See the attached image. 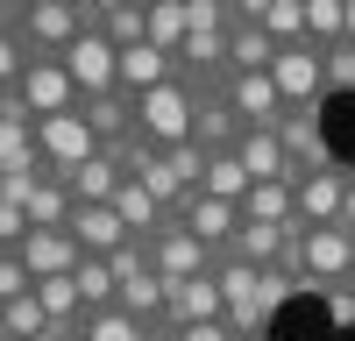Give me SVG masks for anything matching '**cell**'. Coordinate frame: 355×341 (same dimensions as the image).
I'll return each mask as SVG.
<instances>
[{
	"instance_id": "6da1fadb",
	"label": "cell",
	"mask_w": 355,
	"mask_h": 341,
	"mask_svg": "<svg viewBox=\"0 0 355 341\" xmlns=\"http://www.w3.org/2000/svg\"><path fill=\"white\" fill-rule=\"evenodd\" d=\"M214 277H220V299H227V327L234 334H263L277 320V306L299 299V277H291V270H256V263H242V256H227V249H220Z\"/></svg>"
},
{
	"instance_id": "7a4b0ae2",
	"label": "cell",
	"mask_w": 355,
	"mask_h": 341,
	"mask_svg": "<svg viewBox=\"0 0 355 341\" xmlns=\"http://www.w3.org/2000/svg\"><path fill=\"white\" fill-rule=\"evenodd\" d=\"M85 28H100V15L78 0H36L28 15H15V36L28 43V57H64Z\"/></svg>"
},
{
	"instance_id": "3957f363",
	"label": "cell",
	"mask_w": 355,
	"mask_h": 341,
	"mask_svg": "<svg viewBox=\"0 0 355 341\" xmlns=\"http://www.w3.org/2000/svg\"><path fill=\"white\" fill-rule=\"evenodd\" d=\"M135 121H142V135L150 142H192V121H199V107H192V85L185 78H171V85H157V93H142L135 100Z\"/></svg>"
},
{
	"instance_id": "277c9868",
	"label": "cell",
	"mask_w": 355,
	"mask_h": 341,
	"mask_svg": "<svg viewBox=\"0 0 355 341\" xmlns=\"http://www.w3.org/2000/svg\"><path fill=\"white\" fill-rule=\"evenodd\" d=\"M64 71L78 85V100H93V93H121V50H114L107 28H85V36L64 50Z\"/></svg>"
},
{
	"instance_id": "5b68a950",
	"label": "cell",
	"mask_w": 355,
	"mask_h": 341,
	"mask_svg": "<svg viewBox=\"0 0 355 341\" xmlns=\"http://www.w3.org/2000/svg\"><path fill=\"white\" fill-rule=\"evenodd\" d=\"M334 277H355V235L334 220V227H306V270H299V292H327Z\"/></svg>"
},
{
	"instance_id": "8992f818",
	"label": "cell",
	"mask_w": 355,
	"mask_h": 341,
	"mask_svg": "<svg viewBox=\"0 0 355 341\" xmlns=\"http://www.w3.org/2000/svg\"><path fill=\"white\" fill-rule=\"evenodd\" d=\"M199 320H227V299H220V277H164V327H199Z\"/></svg>"
},
{
	"instance_id": "52a82bcc",
	"label": "cell",
	"mask_w": 355,
	"mask_h": 341,
	"mask_svg": "<svg viewBox=\"0 0 355 341\" xmlns=\"http://www.w3.org/2000/svg\"><path fill=\"white\" fill-rule=\"evenodd\" d=\"M270 78H277L284 107H320L327 100V50L320 43H291V50H277Z\"/></svg>"
},
{
	"instance_id": "ba28073f",
	"label": "cell",
	"mask_w": 355,
	"mask_h": 341,
	"mask_svg": "<svg viewBox=\"0 0 355 341\" xmlns=\"http://www.w3.org/2000/svg\"><path fill=\"white\" fill-rule=\"evenodd\" d=\"M36 150H43V164H50V178H64L71 164L100 157V135H93V121L71 107V114H50V121H36Z\"/></svg>"
},
{
	"instance_id": "9c48e42d",
	"label": "cell",
	"mask_w": 355,
	"mask_h": 341,
	"mask_svg": "<svg viewBox=\"0 0 355 341\" xmlns=\"http://www.w3.org/2000/svg\"><path fill=\"white\" fill-rule=\"evenodd\" d=\"M21 107L36 114V121H50V114H71L78 107V85H71V71H64V57H28V71H21Z\"/></svg>"
},
{
	"instance_id": "30bf717a",
	"label": "cell",
	"mask_w": 355,
	"mask_h": 341,
	"mask_svg": "<svg viewBox=\"0 0 355 341\" xmlns=\"http://www.w3.org/2000/svg\"><path fill=\"white\" fill-rule=\"evenodd\" d=\"M150 263H157L164 277H206V270L220 263V249H214V242H199L185 220H171L164 235L150 242Z\"/></svg>"
},
{
	"instance_id": "8fae6325",
	"label": "cell",
	"mask_w": 355,
	"mask_h": 341,
	"mask_svg": "<svg viewBox=\"0 0 355 341\" xmlns=\"http://www.w3.org/2000/svg\"><path fill=\"white\" fill-rule=\"evenodd\" d=\"M277 135H284V150H291V164H299V170H334V164H341V157L327 150V128H320V107H284Z\"/></svg>"
},
{
	"instance_id": "7c38bea8",
	"label": "cell",
	"mask_w": 355,
	"mask_h": 341,
	"mask_svg": "<svg viewBox=\"0 0 355 341\" xmlns=\"http://www.w3.org/2000/svg\"><path fill=\"white\" fill-rule=\"evenodd\" d=\"M192 107H199L192 142H206V150H234V142H242V114H234L227 85H192Z\"/></svg>"
},
{
	"instance_id": "4fadbf2b",
	"label": "cell",
	"mask_w": 355,
	"mask_h": 341,
	"mask_svg": "<svg viewBox=\"0 0 355 341\" xmlns=\"http://www.w3.org/2000/svg\"><path fill=\"white\" fill-rule=\"evenodd\" d=\"M234 157L249 164V178H256V185H270V178L299 185V178H306V170L291 164V150H284V135H277V128H242V142H234Z\"/></svg>"
},
{
	"instance_id": "5bb4252c",
	"label": "cell",
	"mask_w": 355,
	"mask_h": 341,
	"mask_svg": "<svg viewBox=\"0 0 355 341\" xmlns=\"http://www.w3.org/2000/svg\"><path fill=\"white\" fill-rule=\"evenodd\" d=\"M227 100H234V114H242V128H277L284 121V93H277L270 71H234Z\"/></svg>"
},
{
	"instance_id": "9a60e30c",
	"label": "cell",
	"mask_w": 355,
	"mask_h": 341,
	"mask_svg": "<svg viewBox=\"0 0 355 341\" xmlns=\"http://www.w3.org/2000/svg\"><path fill=\"white\" fill-rule=\"evenodd\" d=\"M341 207H348V164L306 170V178H299V220H306V227H334Z\"/></svg>"
},
{
	"instance_id": "2e32d148",
	"label": "cell",
	"mask_w": 355,
	"mask_h": 341,
	"mask_svg": "<svg viewBox=\"0 0 355 341\" xmlns=\"http://www.w3.org/2000/svg\"><path fill=\"white\" fill-rule=\"evenodd\" d=\"M15 256L28 263V277H71L85 249L71 242V227H28V242H21Z\"/></svg>"
},
{
	"instance_id": "e0dca14e",
	"label": "cell",
	"mask_w": 355,
	"mask_h": 341,
	"mask_svg": "<svg viewBox=\"0 0 355 341\" xmlns=\"http://www.w3.org/2000/svg\"><path fill=\"white\" fill-rule=\"evenodd\" d=\"M121 178H128V170H121V157H114V150H100V157H85V164H71V170H64V185H71L78 207H114Z\"/></svg>"
},
{
	"instance_id": "ac0fdd59",
	"label": "cell",
	"mask_w": 355,
	"mask_h": 341,
	"mask_svg": "<svg viewBox=\"0 0 355 341\" xmlns=\"http://www.w3.org/2000/svg\"><path fill=\"white\" fill-rule=\"evenodd\" d=\"M178 220H185L199 242H214V249H227L234 235H242V207H234V199H214V192H192Z\"/></svg>"
},
{
	"instance_id": "d6986e66",
	"label": "cell",
	"mask_w": 355,
	"mask_h": 341,
	"mask_svg": "<svg viewBox=\"0 0 355 341\" xmlns=\"http://www.w3.org/2000/svg\"><path fill=\"white\" fill-rule=\"evenodd\" d=\"M64 227H71V242H78L85 256H114L121 242H135V235H128V220L114 213V207H71Z\"/></svg>"
},
{
	"instance_id": "ffe728a7",
	"label": "cell",
	"mask_w": 355,
	"mask_h": 341,
	"mask_svg": "<svg viewBox=\"0 0 355 341\" xmlns=\"http://www.w3.org/2000/svg\"><path fill=\"white\" fill-rule=\"evenodd\" d=\"M171 78H178V57H171V50H157V43L121 50V93H128V100L157 93V85H171Z\"/></svg>"
},
{
	"instance_id": "44dd1931",
	"label": "cell",
	"mask_w": 355,
	"mask_h": 341,
	"mask_svg": "<svg viewBox=\"0 0 355 341\" xmlns=\"http://www.w3.org/2000/svg\"><path fill=\"white\" fill-rule=\"evenodd\" d=\"M78 114L93 121V135H100V150L107 142H128L142 121H135V100L128 93H93V100H78Z\"/></svg>"
},
{
	"instance_id": "7402d4cb",
	"label": "cell",
	"mask_w": 355,
	"mask_h": 341,
	"mask_svg": "<svg viewBox=\"0 0 355 341\" xmlns=\"http://www.w3.org/2000/svg\"><path fill=\"white\" fill-rule=\"evenodd\" d=\"M277 64V43L263 21H234L227 28V71H270Z\"/></svg>"
},
{
	"instance_id": "603a6c76",
	"label": "cell",
	"mask_w": 355,
	"mask_h": 341,
	"mask_svg": "<svg viewBox=\"0 0 355 341\" xmlns=\"http://www.w3.org/2000/svg\"><path fill=\"white\" fill-rule=\"evenodd\" d=\"M227 256H242V263H256V270H277V256H284V227L242 213V235L227 242Z\"/></svg>"
},
{
	"instance_id": "cb8c5ba5",
	"label": "cell",
	"mask_w": 355,
	"mask_h": 341,
	"mask_svg": "<svg viewBox=\"0 0 355 341\" xmlns=\"http://www.w3.org/2000/svg\"><path fill=\"white\" fill-rule=\"evenodd\" d=\"M249 164L234 157V150H206V178H199V192H214V199H234V207H242L249 199Z\"/></svg>"
},
{
	"instance_id": "d4e9b609",
	"label": "cell",
	"mask_w": 355,
	"mask_h": 341,
	"mask_svg": "<svg viewBox=\"0 0 355 341\" xmlns=\"http://www.w3.org/2000/svg\"><path fill=\"white\" fill-rule=\"evenodd\" d=\"M242 213H249V220H270V227L299 220V185H284V178H270V185H249Z\"/></svg>"
},
{
	"instance_id": "484cf974",
	"label": "cell",
	"mask_w": 355,
	"mask_h": 341,
	"mask_svg": "<svg viewBox=\"0 0 355 341\" xmlns=\"http://www.w3.org/2000/svg\"><path fill=\"white\" fill-rule=\"evenodd\" d=\"M43 327H57V320L43 313V299H36V284H28L21 299H8V306H0V341H36Z\"/></svg>"
},
{
	"instance_id": "4316f807",
	"label": "cell",
	"mask_w": 355,
	"mask_h": 341,
	"mask_svg": "<svg viewBox=\"0 0 355 341\" xmlns=\"http://www.w3.org/2000/svg\"><path fill=\"white\" fill-rule=\"evenodd\" d=\"M36 299L57 327H78L85 320V292H78V277H36Z\"/></svg>"
},
{
	"instance_id": "83f0119b",
	"label": "cell",
	"mask_w": 355,
	"mask_h": 341,
	"mask_svg": "<svg viewBox=\"0 0 355 341\" xmlns=\"http://www.w3.org/2000/svg\"><path fill=\"white\" fill-rule=\"evenodd\" d=\"M78 292H85V313H100V306H114V299H121V277H114V263H107V256H78Z\"/></svg>"
},
{
	"instance_id": "f1b7e54d",
	"label": "cell",
	"mask_w": 355,
	"mask_h": 341,
	"mask_svg": "<svg viewBox=\"0 0 355 341\" xmlns=\"http://www.w3.org/2000/svg\"><path fill=\"white\" fill-rule=\"evenodd\" d=\"M71 207H78L71 185H64V178H43L36 192H28V227H64V220H71Z\"/></svg>"
},
{
	"instance_id": "f546056e",
	"label": "cell",
	"mask_w": 355,
	"mask_h": 341,
	"mask_svg": "<svg viewBox=\"0 0 355 341\" xmlns=\"http://www.w3.org/2000/svg\"><path fill=\"white\" fill-rule=\"evenodd\" d=\"M50 178V164L43 157H28V164H0V199H15V207L28 213V192H36Z\"/></svg>"
},
{
	"instance_id": "4dcf8cb0",
	"label": "cell",
	"mask_w": 355,
	"mask_h": 341,
	"mask_svg": "<svg viewBox=\"0 0 355 341\" xmlns=\"http://www.w3.org/2000/svg\"><path fill=\"white\" fill-rule=\"evenodd\" d=\"M263 28H270V43H277V50L306 43V0H277V8L263 15Z\"/></svg>"
},
{
	"instance_id": "1f68e13d",
	"label": "cell",
	"mask_w": 355,
	"mask_h": 341,
	"mask_svg": "<svg viewBox=\"0 0 355 341\" xmlns=\"http://www.w3.org/2000/svg\"><path fill=\"white\" fill-rule=\"evenodd\" d=\"M100 28L114 36V50H135V43H150V8H142V0H135V8H121V15H107Z\"/></svg>"
},
{
	"instance_id": "d6a6232c",
	"label": "cell",
	"mask_w": 355,
	"mask_h": 341,
	"mask_svg": "<svg viewBox=\"0 0 355 341\" xmlns=\"http://www.w3.org/2000/svg\"><path fill=\"white\" fill-rule=\"evenodd\" d=\"M306 43H320V50L341 43V0H306Z\"/></svg>"
},
{
	"instance_id": "836d02e7",
	"label": "cell",
	"mask_w": 355,
	"mask_h": 341,
	"mask_svg": "<svg viewBox=\"0 0 355 341\" xmlns=\"http://www.w3.org/2000/svg\"><path fill=\"white\" fill-rule=\"evenodd\" d=\"M185 28L192 36H227L234 15H227V0H185Z\"/></svg>"
},
{
	"instance_id": "e575fe53",
	"label": "cell",
	"mask_w": 355,
	"mask_h": 341,
	"mask_svg": "<svg viewBox=\"0 0 355 341\" xmlns=\"http://www.w3.org/2000/svg\"><path fill=\"white\" fill-rule=\"evenodd\" d=\"M185 36H192V28H185V8H150V43L157 50H185Z\"/></svg>"
},
{
	"instance_id": "d590c367",
	"label": "cell",
	"mask_w": 355,
	"mask_h": 341,
	"mask_svg": "<svg viewBox=\"0 0 355 341\" xmlns=\"http://www.w3.org/2000/svg\"><path fill=\"white\" fill-rule=\"evenodd\" d=\"M21 71H28V43L15 36V21H0V85L15 93V85H21Z\"/></svg>"
},
{
	"instance_id": "8d00e7d4",
	"label": "cell",
	"mask_w": 355,
	"mask_h": 341,
	"mask_svg": "<svg viewBox=\"0 0 355 341\" xmlns=\"http://www.w3.org/2000/svg\"><path fill=\"white\" fill-rule=\"evenodd\" d=\"M320 306L334 313V327H355V277H334L327 292H320Z\"/></svg>"
},
{
	"instance_id": "74e56055",
	"label": "cell",
	"mask_w": 355,
	"mask_h": 341,
	"mask_svg": "<svg viewBox=\"0 0 355 341\" xmlns=\"http://www.w3.org/2000/svg\"><path fill=\"white\" fill-rule=\"evenodd\" d=\"M327 93H355V43L327 50Z\"/></svg>"
},
{
	"instance_id": "f35d334b",
	"label": "cell",
	"mask_w": 355,
	"mask_h": 341,
	"mask_svg": "<svg viewBox=\"0 0 355 341\" xmlns=\"http://www.w3.org/2000/svg\"><path fill=\"white\" fill-rule=\"evenodd\" d=\"M28 284H36V277H28V263H21L15 249H0V306H8V299H21Z\"/></svg>"
},
{
	"instance_id": "ab89813d",
	"label": "cell",
	"mask_w": 355,
	"mask_h": 341,
	"mask_svg": "<svg viewBox=\"0 0 355 341\" xmlns=\"http://www.w3.org/2000/svg\"><path fill=\"white\" fill-rule=\"evenodd\" d=\"M157 341H242L227 320H199V327H171V334H157Z\"/></svg>"
},
{
	"instance_id": "60d3db41",
	"label": "cell",
	"mask_w": 355,
	"mask_h": 341,
	"mask_svg": "<svg viewBox=\"0 0 355 341\" xmlns=\"http://www.w3.org/2000/svg\"><path fill=\"white\" fill-rule=\"evenodd\" d=\"M21 242H28V213L15 199H0V249H21Z\"/></svg>"
},
{
	"instance_id": "b9f144b4",
	"label": "cell",
	"mask_w": 355,
	"mask_h": 341,
	"mask_svg": "<svg viewBox=\"0 0 355 341\" xmlns=\"http://www.w3.org/2000/svg\"><path fill=\"white\" fill-rule=\"evenodd\" d=\"M270 8H277V0H227V15H234V21H263Z\"/></svg>"
},
{
	"instance_id": "7bdbcfd3",
	"label": "cell",
	"mask_w": 355,
	"mask_h": 341,
	"mask_svg": "<svg viewBox=\"0 0 355 341\" xmlns=\"http://www.w3.org/2000/svg\"><path fill=\"white\" fill-rule=\"evenodd\" d=\"M341 227L355 235V164H348V207H341Z\"/></svg>"
},
{
	"instance_id": "ee69618b",
	"label": "cell",
	"mask_w": 355,
	"mask_h": 341,
	"mask_svg": "<svg viewBox=\"0 0 355 341\" xmlns=\"http://www.w3.org/2000/svg\"><path fill=\"white\" fill-rule=\"evenodd\" d=\"M85 8H93V15L107 21V15H121V8H135V0H85Z\"/></svg>"
},
{
	"instance_id": "f6af8a7d",
	"label": "cell",
	"mask_w": 355,
	"mask_h": 341,
	"mask_svg": "<svg viewBox=\"0 0 355 341\" xmlns=\"http://www.w3.org/2000/svg\"><path fill=\"white\" fill-rule=\"evenodd\" d=\"M341 43H355V0H341Z\"/></svg>"
},
{
	"instance_id": "bcb514c9",
	"label": "cell",
	"mask_w": 355,
	"mask_h": 341,
	"mask_svg": "<svg viewBox=\"0 0 355 341\" xmlns=\"http://www.w3.org/2000/svg\"><path fill=\"white\" fill-rule=\"evenodd\" d=\"M0 8H8V21H15V15H28V8H36V0H0Z\"/></svg>"
},
{
	"instance_id": "7dc6e473",
	"label": "cell",
	"mask_w": 355,
	"mask_h": 341,
	"mask_svg": "<svg viewBox=\"0 0 355 341\" xmlns=\"http://www.w3.org/2000/svg\"><path fill=\"white\" fill-rule=\"evenodd\" d=\"M142 8H185V0H142Z\"/></svg>"
},
{
	"instance_id": "c3c4849f",
	"label": "cell",
	"mask_w": 355,
	"mask_h": 341,
	"mask_svg": "<svg viewBox=\"0 0 355 341\" xmlns=\"http://www.w3.org/2000/svg\"><path fill=\"white\" fill-rule=\"evenodd\" d=\"M242 341H263V334H242Z\"/></svg>"
},
{
	"instance_id": "681fc988",
	"label": "cell",
	"mask_w": 355,
	"mask_h": 341,
	"mask_svg": "<svg viewBox=\"0 0 355 341\" xmlns=\"http://www.w3.org/2000/svg\"><path fill=\"white\" fill-rule=\"evenodd\" d=\"M0 100H8V85H0Z\"/></svg>"
},
{
	"instance_id": "f907efd6",
	"label": "cell",
	"mask_w": 355,
	"mask_h": 341,
	"mask_svg": "<svg viewBox=\"0 0 355 341\" xmlns=\"http://www.w3.org/2000/svg\"><path fill=\"white\" fill-rule=\"evenodd\" d=\"M0 21H8V8H0Z\"/></svg>"
},
{
	"instance_id": "816d5d0a",
	"label": "cell",
	"mask_w": 355,
	"mask_h": 341,
	"mask_svg": "<svg viewBox=\"0 0 355 341\" xmlns=\"http://www.w3.org/2000/svg\"><path fill=\"white\" fill-rule=\"evenodd\" d=\"M78 8H85V0H78Z\"/></svg>"
}]
</instances>
